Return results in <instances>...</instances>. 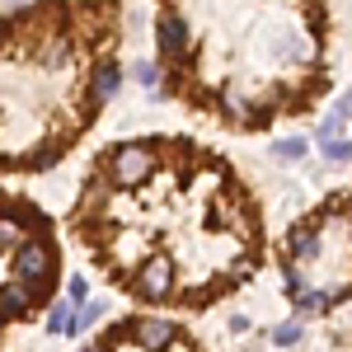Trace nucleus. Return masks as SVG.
I'll return each mask as SVG.
<instances>
[{"mask_svg": "<svg viewBox=\"0 0 352 352\" xmlns=\"http://www.w3.org/2000/svg\"><path fill=\"white\" fill-rule=\"evenodd\" d=\"M80 352H104V348H94V343H89V348H80Z\"/></svg>", "mask_w": 352, "mask_h": 352, "instance_id": "20", "label": "nucleus"}, {"mask_svg": "<svg viewBox=\"0 0 352 352\" xmlns=\"http://www.w3.org/2000/svg\"><path fill=\"white\" fill-rule=\"evenodd\" d=\"M296 310H300V315H315V310H324V296L305 292V296H296Z\"/></svg>", "mask_w": 352, "mask_h": 352, "instance_id": "16", "label": "nucleus"}, {"mask_svg": "<svg viewBox=\"0 0 352 352\" xmlns=\"http://www.w3.org/2000/svg\"><path fill=\"white\" fill-rule=\"evenodd\" d=\"M169 287H174V263L164 254H155L146 268L136 272V292L141 296H169Z\"/></svg>", "mask_w": 352, "mask_h": 352, "instance_id": "2", "label": "nucleus"}, {"mask_svg": "<svg viewBox=\"0 0 352 352\" xmlns=\"http://www.w3.org/2000/svg\"><path fill=\"white\" fill-rule=\"evenodd\" d=\"M272 160H282V164L305 160V141H300V136H282V141H272Z\"/></svg>", "mask_w": 352, "mask_h": 352, "instance_id": "8", "label": "nucleus"}, {"mask_svg": "<svg viewBox=\"0 0 352 352\" xmlns=\"http://www.w3.org/2000/svg\"><path fill=\"white\" fill-rule=\"evenodd\" d=\"M14 244H28L24 226H19L14 217H0V249H14Z\"/></svg>", "mask_w": 352, "mask_h": 352, "instance_id": "10", "label": "nucleus"}, {"mask_svg": "<svg viewBox=\"0 0 352 352\" xmlns=\"http://www.w3.org/2000/svg\"><path fill=\"white\" fill-rule=\"evenodd\" d=\"M5 5H10V10H24V5H28V0H5Z\"/></svg>", "mask_w": 352, "mask_h": 352, "instance_id": "18", "label": "nucleus"}, {"mask_svg": "<svg viewBox=\"0 0 352 352\" xmlns=\"http://www.w3.org/2000/svg\"><path fill=\"white\" fill-rule=\"evenodd\" d=\"M272 343H277V348H296V343H300V324H296V320L277 324V329H272Z\"/></svg>", "mask_w": 352, "mask_h": 352, "instance_id": "13", "label": "nucleus"}, {"mask_svg": "<svg viewBox=\"0 0 352 352\" xmlns=\"http://www.w3.org/2000/svg\"><path fill=\"white\" fill-rule=\"evenodd\" d=\"M66 296H71V305H80V300L89 296V287H85V277H71V282H66Z\"/></svg>", "mask_w": 352, "mask_h": 352, "instance_id": "17", "label": "nucleus"}, {"mask_svg": "<svg viewBox=\"0 0 352 352\" xmlns=\"http://www.w3.org/2000/svg\"><path fill=\"white\" fill-rule=\"evenodd\" d=\"M292 254H296V258H315V254H320V235H315V230H296V235H292Z\"/></svg>", "mask_w": 352, "mask_h": 352, "instance_id": "9", "label": "nucleus"}, {"mask_svg": "<svg viewBox=\"0 0 352 352\" xmlns=\"http://www.w3.org/2000/svg\"><path fill=\"white\" fill-rule=\"evenodd\" d=\"M99 315H104V305H99V300H94V305H85L80 315H76V324H71V333H80V329H89L94 320H99Z\"/></svg>", "mask_w": 352, "mask_h": 352, "instance_id": "14", "label": "nucleus"}, {"mask_svg": "<svg viewBox=\"0 0 352 352\" xmlns=\"http://www.w3.org/2000/svg\"><path fill=\"white\" fill-rule=\"evenodd\" d=\"M343 113H348V118H352V94H348V99H343Z\"/></svg>", "mask_w": 352, "mask_h": 352, "instance_id": "19", "label": "nucleus"}, {"mask_svg": "<svg viewBox=\"0 0 352 352\" xmlns=\"http://www.w3.org/2000/svg\"><path fill=\"white\" fill-rule=\"evenodd\" d=\"M151 151L146 146H122L118 155H113V174H118V184H141L146 174H151Z\"/></svg>", "mask_w": 352, "mask_h": 352, "instance_id": "3", "label": "nucleus"}, {"mask_svg": "<svg viewBox=\"0 0 352 352\" xmlns=\"http://www.w3.org/2000/svg\"><path fill=\"white\" fill-rule=\"evenodd\" d=\"M0 324H5V305H0Z\"/></svg>", "mask_w": 352, "mask_h": 352, "instance_id": "21", "label": "nucleus"}, {"mask_svg": "<svg viewBox=\"0 0 352 352\" xmlns=\"http://www.w3.org/2000/svg\"><path fill=\"white\" fill-rule=\"evenodd\" d=\"M188 47V28H184V19H174V14H164L160 19V52H184Z\"/></svg>", "mask_w": 352, "mask_h": 352, "instance_id": "5", "label": "nucleus"}, {"mask_svg": "<svg viewBox=\"0 0 352 352\" xmlns=\"http://www.w3.org/2000/svg\"><path fill=\"white\" fill-rule=\"evenodd\" d=\"M136 80L146 85V89H155V85H160V66H151V61H141V66H136Z\"/></svg>", "mask_w": 352, "mask_h": 352, "instance_id": "15", "label": "nucleus"}, {"mask_svg": "<svg viewBox=\"0 0 352 352\" xmlns=\"http://www.w3.org/2000/svg\"><path fill=\"white\" fill-rule=\"evenodd\" d=\"M118 85H122L118 61H104V66L94 71V94H99V99H113V94H118Z\"/></svg>", "mask_w": 352, "mask_h": 352, "instance_id": "7", "label": "nucleus"}, {"mask_svg": "<svg viewBox=\"0 0 352 352\" xmlns=\"http://www.w3.org/2000/svg\"><path fill=\"white\" fill-rule=\"evenodd\" d=\"M14 272H19V282H38V277H47V272H52V249H47L43 240L19 244V254H14Z\"/></svg>", "mask_w": 352, "mask_h": 352, "instance_id": "1", "label": "nucleus"}, {"mask_svg": "<svg viewBox=\"0 0 352 352\" xmlns=\"http://www.w3.org/2000/svg\"><path fill=\"white\" fill-rule=\"evenodd\" d=\"M324 160H352V141L348 136H333V141H320Z\"/></svg>", "mask_w": 352, "mask_h": 352, "instance_id": "12", "label": "nucleus"}, {"mask_svg": "<svg viewBox=\"0 0 352 352\" xmlns=\"http://www.w3.org/2000/svg\"><path fill=\"white\" fill-rule=\"evenodd\" d=\"M132 333H136V343L151 348V352H160V348L174 343V324H169V320H136Z\"/></svg>", "mask_w": 352, "mask_h": 352, "instance_id": "4", "label": "nucleus"}, {"mask_svg": "<svg viewBox=\"0 0 352 352\" xmlns=\"http://www.w3.org/2000/svg\"><path fill=\"white\" fill-rule=\"evenodd\" d=\"M71 324H76L71 305H52V310H47V329H52V333H71Z\"/></svg>", "mask_w": 352, "mask_h": 352, "instance_id": "11", "label": "nucleus"}, {"mask_svg": "<svg viewBox=\"0 0 352 352\" xmlns=\"http://www.w3.org/2000/svg\"><path fill=\"white\" fill-rule=\"evenodd\" d=\"M28 300H33V282H10L5 296H0V305H5V315H24Z\"/></svg>", "mask_w": 352, "mask_h": 352, "instance_id": "6", "label": "nucleus"}]
</instances>
